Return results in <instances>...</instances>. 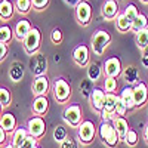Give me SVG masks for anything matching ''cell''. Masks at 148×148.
Wrapping results in <instances>:
<instances>
[{
    "instance_id": "obj_1",
    "label": "cell",
    "mask_w": 148,
    "mask_h": 148,
    "mask_svg": "<svg viewBox=\"0 0 148 148\" xmlns=\"http://www.w3.org/2000/svg\"><path fill=\"white\" fill-rule=\"evenodd\" d=\"M99 136L110 148H114L120 139L119 133L116 132V129L113 126V123H110V121H102L99 125Z\"/></svg>"
},
{
    "instance_id": "obj_2",
    "label": "cell",
    "mask_w": 148,
    "mask_h": 148,
    "mask_svg": "<svg viewBox=\"0 0 148 148\" xmlns=\"http://www.w3.org/2000/svg\"><path fill=\"white\" fill-rule=\"evenodd\" d=\"M111 42V36L105 31V30H98L95 31L93 37H92V51L96 55H102L104 51L107 49V46Z\"/></svg>"
},
{
    "instance_id": "obj_3",
    "label": "cell",
    "mask_w": 148,
    "mask_h": 148,
    "mask_svg": "<svg viewBox=\"0 0 148 148\" xmlns=\"http://www.w3.org/2000/svg\"><path fill=\"white\" fill-rule=\"evenodd\" d=\"M40 40H42L40 30L37 28V27H33V28L30 30V33L25 36V39L22 40V43H24V49L27 51V53L34 55L37 51H39Z\"/></svg>"
},
{
    "instance_id": "obj_4",
    "label": "cell",
    "mask_w": 148,
    "mask_h": 148,
    "mask_svg": "<svg viewBox=\"0 0 148 148\" xmlns=\"http://www.w3.org/2000/svg\"><path fill=\"white\" fill-rule=\"evenodd\" d=\"M53 96H55V99L61 104L67 102L68 98L71 96V86L64 79L55 80V83H53Z\"/></svg>"
},
{
    "instance_id": "obj_5",
    "label": "cell",
    "mask_w": 148,
    "mask_h": 148,
    "mask_svg": "<svg viewBox=\"0 0 148 148\" xmlns=\"http://www.w3.org/2000/svg\"><path fill=\"white\" fill-rule=\"evenodd\" d=\"M27 130H28V135H31L36 139H39L46 132V123L40 116H34L27 123Z\"/></svg>"
},
{
    "instance_id": "obj_6",
    "label": "cell",
    "mask_w": 148,
    "mask_h": 148,
    "mask_svg": "<svg viewBox=\"0 0 148 148\" xmlns=\"http://www.w3.org/2000/svg\"><path fill=\"white\" fill-rule=\"evenodd\" d=\"M30 68L36 77L39 76H46L47 70V58L43 53H34L30 59Z\"/></svg>"
},
{
    "instance_id": "obj_7",
    "label": "cell",
    "mask_w": 148,
    "mask_h": 148,
    "mask_svg": "<svg viewBox=\"0 0 148 148\" xmlns=\"http://www.w3.org/2000/svg\"><path fill=\"white\" fill-rule=\"evenodd\" d=\"M79 141L82 144H92L93 138H95V126L90 120H84L80 123L79 126Z\"/></svg>"
},
{
    "instance_id": "obj_8",
    "label": "cell",
    "mask_w": 148,
    "mask_h": 148,
    "mask_svg": "<svg viewBox=\"0 0 148 148\" xmlns=\"http://www.w3.org/2000/svg\"><path fill=\"white\" fill-rule=\"evenodd\" d=\"M76 18L77 22L82 25H88L92 18V6L88 0H80V3L76 6Z\"/></svg>"
},
{
    "instance_id": "obj_9",
    "label": "cell",
    "mask_w": 148,
    "mask_h": 148,
    "mask_svg": "<svg viewBox=\"0 0 148 148\" xmlns=\"http://www.w3.org/2000/svg\"><path fill=\"white\" fill-rule=\"evenodd\" d=\"M62 119L73 127H79L82 123V108L79 105H70L64 110Z\"/></svg>"
},
{
    "instance_id": "obj_10",
    "label": "cell",
    "mask_w": 148,
    "mask_h": 148,
    "mask_svg": "<svg viewBox=\"0 0 148 148\" xmlns=\"http://www.w3.org/2000/svg\"><path fill=\"white\" fill-rule=\"evenodd\" d=\"M121 62L117 56H111L104 62V73L107 77H119L121 74Z\"/></svg>"
},
{
    "instance_id": "obj_11",
    "label": "cell",
    "mask_w": 148,
    "mask_h": 148,
    "mask_svg": "<svg viewBox=\"0 0 148 148\" xmlns=\"http://www.w3.org/2000/svg\"><path fill=\"white\" fill-rule=\"evenodd\" d=\"M133 99L136 107H142L148 101V88L144 82H138L133 86Z\"/></svg>"
},
{
    "instance_id": "obj_12",
    "label": "cell",
    "mask_w": 148,
    "mask_h": 148,
    "mask_svg": "<svg viewBox=\"0 0 148 148\" xmlns=\"http://www.w3.org/2000/svg\"><path fill=\"white\" fill-rule=\"evenodd\" d=\"M73 59L74 62L80 67H84L86 64L89 62V47L86 45H79L74 47L73 51Z\"/></svg>"
},
{
    "instance_id": "obj_13",
    "label": "cell",
    "mask_w": 148,
    "mask_h": 148,
    "mask_svg": "<svg viewBox=\"0 0 148 148\" xmlns=\"http://www.w3.org/2000/svg\"><path fill=\"white\" fill-rule=\"evenodd\" d=\"M49 90V80L46 76H39L34 79V83H33V93L36 96H46Z\"/></svg>"
},
{
    "instance_id": "obj_14",
    "label": "cell",
    "mask_w": 148,
    "mask_h": 148,
    "mask_svg": "<svg viewBox=\"0 0 148 148\" xmlns=\"http://www.w3.org/2000/svg\"><path fill=\"white\" fill-rule=\"evenodd\" d=\"M102 16L107 19H113L119 16V3L117 0H105L102 5Z\"/></svg>"
},
{
    "instance_id": "obj_15",
    "label": "cell",
    "mask_w": 148,
    "mask_h": 148,
    "mask_svg": "<svg viewBox=\"0 0 148 148\" xmlns=\"http://www.w3.org/2000/svg\"><path fill=\"white\" fill-rule=\"evenodd\" d=\"M104 101H105V92L99 88H95L92 95H90V104H92L93 110L101 113L102 108H104Z\"/></svg>"
},
{
    "instance_id": "obj_16",
    "label": "cell",
    "mask_w": 148,
    "mask_h": 148,
    "mask_svg": "<svg viewBox=\"0 0 148 148\" xmlns=\"http://www.w3.org/2000/svg\"><path fill=\"white\" fill-rule=\"evenodd\" d=\"M116 102H117V95L114 93H105V101H104V111L110 114L111 120L116 119Z\"/></svg>"
},
{
    "instance_id": "obj_17",
    "label": "cell",
    "mask_w": 148,
    "mask_h": 148,
    "mask_svg": "<svg viewBox=\"0 0 148 148\" xmlns=\"http://www.w3.org/2000/svg\"><path fill=\"white\" fill-rule=\"evenodd\" d=\"M49 108V101L46 96H36V99L33 101V113L36 116H43L46 114V111Z\"/></svg>"
},
{
    "instance_id": "obj_18",
    "label": "cell",
    "mask_w": 148,
    "mask_h": 148,
    "mask_svg": "<svg viewBox=\"0 0 148 148\" xmlns=\"http://www.w3.org/2000/svg\"><path fill=\"white\" fill-rule=\"evenodd\" d=\"M113 126H114L116 132L119 133V138H121V139H125L127 132L130 130L129 129V123H127V120L125 117H116L113 120Z\"/></svg>"
},
{
    "instance_id": "obj_19",
    "label": "cell",
    "mask_w": 148,
    "mask_h": 148,
    "mask_svg": "<svg viewBox=\"0 0 148 148\" xmlns=\"http://www.w3.org/2000/svg\"><path fill=\"white\" fill-rule=\"evenodd\" d=\"M120 99L123 101V104L126 105L127 111L129 110H133L135 107H136V105H135V99H133V88H130V86H126V88L121 90Z\"/></svg>"
},
{
    "instance_id": "obj_20",
    "label": "cell",
    "mask_w": 148,
    "mask_h": 148,
    "mask_svg": "<svg viewBox=\"0 0 148 148\" xmlns=\"http://www.w3.org/2000/svg\"><path fill=\"white\" fill-rule=\"evenodd\" d=\"M0 126H2L6 132H14L16 127V119L14 114L10 113H5L0 117Z\"/></svg>"
},
{
    "instance_id": "obj_21",
    "label": "cell",
    "mask_w": 148,
    "mask_h": 148,
    "mask_svg": "<svg viewBox=\"0 0 148 148\" xmlns=\"http://www.w3.org/2000/svg\"><path fill=\"white\" fill-rule=\"evenodd\" d=\"M121 76H123V79H125V82H126L127 84H133V83H138L139 73H138L136 67L129 65V67H126L125 70L121 71Z\"/></svg>"
},
{
    "instance_id": "obj_22",
    "label": "cell",
    "mask_w": 148,
    "mask_h": 148,
    "mask_svg": "<svg viewBox=\"0 0 148 148\" xmlns=\"http://www.w3.org/2000/svg\"><path fill=\"white\" fill-rule=\"evenodd\" d=\"M31 28H33L31 24L27 19H21V21L16 22V25H15V36L18 37L19 40H24V39H25V36L30 33Z\"/></svg>"
},
{
    "instance_id": "obj_23",
    "label": "cell",
    "mask_w": 148,
    "mask_h": 148,
    "mask_svg": "<svg viewBox=\"0 0 148 148\" xmlns=\"http://www.w3.org/2000/svg\"><path fill=\"white\" fill-rule=\"evenodd\" d=\"M24 77V65L21 62H14L9 67V79L12 82H21Z\"/></svg>"
},
{
    "instance_id": "obj_24",
    "label": "cell",
    "mask_w": 148,
    "mask_h": 148,
    "mask_svg": "<svg viewBox=\"0 0 148 148\" xmlns=\"http://www.w3.org/2000/svg\"><path fill=\"white\" fill-rule=\"evenodd\" d=\"M27 136H28V130L24 127H18L14 130V135H12V144L16 148H21V145L27 139Z\"/></svg>"
},
{
    "instance_id": "obj_25",
    "label": "cell",
    "mask_w": 148,
    "mask_h": 148,
    "mask_svg": "<svg viewBox=\"0 0 148 148\" xmlns=\"http://www.w3.org/2000/svg\"><path fill=\"white\" fill-rule=\"evenodd\" d=\"M14 14V5L10 0H2L0 2V18L2 19H9Z\"/></svg>"
},
{
    "instance_id": "obj_26",
    "label": "cell",
    "mask_w": 148,
    "mask_h": 148,
    "mask_svg": "<svg viewBox=\"0 0 148 148\" xmlns=\"http://www.w3.org/2000/svg\"><path fill=\"white\" fill-rule=\"evenodd\" d=\"M144 28H148V18H147V15L139 14V15L136 16V19L132 22V30H133L135 33H138V31H141V30H144Z\"/></svg>"
},
{
    "instance_id": "obj_27",
    "label": "cell",
    "mask_w": 148,
    "mask_h": 148,
    "mask_svg": "<svg viewBox=\"0 0 148 148\" xmlns=\"http://www.w3.org/2000/svg\"><path fill=\"white\" fill-rule=\"evenodd\" d=\"M116 27H117L119 31L126 33V31L132 30V22L125 16V14H120V15L117 16V21H116Z\"/></svg>"
},
{
    "instance_id": "obj_28",
    "label": "cell",
    "mask_w": 148,
    "mask_h": 148,
    "mask_svg": "<svg viewBox=\"0 0 148 148\" xmlns=\"http://www.w3.org/2000/svg\"><path fill=\"white\" fill-rule=\"evenodd\" d=\"M101 73H102V70H101V65L98 64V62H92V64H89V67H88V79L89 80H92L93 83L101 77Z\"/></svg>"
},
{
    "instance_id": "obj_29",
    "label": "cell",
    "mask_w": 148,
    "mask_h": 148,
    "mask_svg": "<svg viewBox=\"0 0 148 148\" xmlns=\"http://www.w3.org/2000/svg\"><path fill=\"white\" fill-rule=\"evenodd\" d=\"M92 84H93V82L89 80V79H84V80L80 83V92H82V95H83L84 98H90V95H92V92H93Z\"/></svg>"
},
{
    "instance_id": "obj_30",
    "label": "cell",
    "mask_w": 148,
    "mask_h": 148,
    "mask_svg": "<svg viewBox=\"0 0 148 148\" xmlns=\"http://www.w3.org/2000/svg\"><path fill=\"white\" fill-rule=\"evenodd\" d=\"M136 45L141 49L148 46V28H144V30L136 33Z\"/></svg>"
},
{
    "instance_id": "obj_31",
    "label": "cell",
    "mask_w": 148,
    "mask_h": 148,
    "mask_svg": "<svg viewBox=\"0 0 148 148\" xmlns=\"http://www.w3.org/2000/svg\"><path fill=\"white\" fill-rule=\"evenodd\" d=\"M117 89V80L116 77H105L104 80V90L105 93H113Z\"/></svg>"
},
{
    "instance_id": "obj_32",
    "label": "cell",
    "mask_w": 148,
    "mask_h": 148,
    "mask_svg": "<svg viewBox=\"0 0 148 148\" xmlns=\"http://www.w3.org/2000/svg\"><path fill=\"white\" fill-rule=\"evenodd\" d=\"M67 136H68V135H67V129H65L64 126L59 125V126H56V127L53 129V139H55L56 142L61 144Z\"/></svg>"
},
{
    "instance_id": "obj_33",
    "label": "cell",
    "mask_w": 148,
    "mask_h": 148,
    "mask_svg": "<svg viewBox=\"0 0 148 148\" xmlns=\"http://www.w3.org/2000/svg\"><path fill=\"white\" fill-rule=\"evenodd\" d=\"M123 14H125V16H126L130 22H133L135 19H136V16L139 15V12H138L136 6L130 3V5H127V8L125 9V12H123Z\"/></svg>"
},
{
    "instance_id": "obj_34",
    "label": "cell",
    "mask_w": 148,
    "mask_h": 148,
    "mask_svg": "<svg viewBox=\"0 0 148 148\" xmlns=\"http://www.w3.org/2000/svg\"><path fill=\"white\" fill-rule=\"evenodd\" d=\"M12 39V30L8 25H2L0 27V42L2 43H8Z\"/></svg>"
},
{
    "instance_id": "obj_35",
    "label": "cell",
    "mask_w": 148,
    "mask_h": 148,
    "mask_svg": "<svg viewBox=\"0 0 148 148\" xmlns=\"http://www.w3.org/2000/svg\"><path fill=\"white\" fill-rule=\"evenodd\" d=\"M10 101H12L10 92H9L6 88H0V105L6 107V105L10 104Z\"/></svg>"
},
{
    "instance_id": "obj_36",
    "label": "cell",
    "mask_w": 148,
    "mask_h": 148,
    "mask_svg": "<svg viewBox=\"0 0 148 148\" xmlns=\"http://www.w3.org/2000/svg\"><path fill=\"white\" fill-rule=\"evenodd\" d=\"M33 3L31 0H16V9L21 12V14H27V12L31 9Z\"/></svg>"
},
{
    "instance_id": "obj_37",
    "label": "cell",
    "mask_w": 148,
    "mask_h": 148,
    "mask_svg": "<svg viewBox=\"0 0 148 148\" xmlns=\"http://www.w3.org/2000/svg\"><path fill=\"white\" fill-rule=\"evenodd\" d=\"M125 142H126L127 145H130V147L136 145V144H138V133L130 129V130L127 132V135H126V138H125Z\"/></svg>"
},
{
    "instance_id": "obj_38",
    "label": "cell",
    "mask_w": 148,
    "mask_h": 148,
    "mask_svg": "<svg viewBox=\"0 0 148 148\" xmlns=\"http://www.w3.org/2000/svg\"><path fill=\"white\" fill-rule=\"evenodd\" d=\"M126 111H127L126 105L123 104V101L120 99V96H117V102H116V114H117V117H123L126 114Z\"/></svg>"
},
{
    "instance_id": "obj_39",
    "label": "cell",
    "mask_w": 148,
    "mask_h": 148,
    "mask_svg": "<svg viewBox=\"0 0 148 148\" xmlns=\"http://www.w3.org/2000/svg\"><path fill=\"white\" fill-rule=\"evenodd\" d=\"M59 148H79V144L76 139H73L71 136H67L62 142L59 144Z\"/></svg>"
},
{
    "instance_id": "obj_40",
    "label": "cell",
    "mask_w": 148,
    "mask_h": 148,
    "mask_svg": "<svg viewBox=\"0 0 148 148\" xmlns=\"http://www.w3.org/2000/svg\"><path fill=\"white\" fill-rule=\"evenodd\" d=\"M51 40H52V43H55V45H58V43L62 42V33H61L59 28H53V30H52V33H51Z\"/></svg>"
},
{
    "instance_id": "obj_41",
    "label": "cell",
    "mask_w": 148,
    "mask_h": 148,
    "mask_svg": "<svg viewBox=\"0 0 148 148\" xmlns=\"http://www.w3.org/2000/svg\"><path fill=\"white\" fill-rule=\"evenodd\" d=\"M36 147H37V139L33 138L31 135H28L27 139L24 141V144L21 145V148H36Z\"/></svg>"
},
{
    "instance_id": "obj_42",
    "label": "cell",
    "mask_w": 148,
    "mask_h": 148,
    "mask_svg": "<svg viewBox=\"0 0 148 148\" xmlns=\"http://www.w3.org/2000/svg\"><path fill=\"white\" fill-rule=\"evenodd\" d=\"M31 3H33V6H34L37 10H42V9H45V8L47 6L49 0H31Z\"/></svg>"
},
{
    "instance_id": "obj_43",
    "label": "cell",
    "mask_w": 148,
    "mask_h": 148,
    "mask_svg": "<svg viewBox=\"0 0 148 148\" xmlns=\"http://www.w3.org/2000/svg\"><path fill=\"white\" fill-rule=\"evenodd\" d=\"M8 45L6 43H2L0 42V62H2V61L6 58V55H8Z\"/></svg>"
},
{
    "instance_id": "obj_44",
    "label": "cell",
    "mask_w": 148,
    "mask_h": 148,
    "mask_svg": "<svg viewBox=\"0 0 148 148\" xmlns=\"http://www.w3.org/2000/svg\"><path fill=\"white\" fill-rule=\"evenodd\" d=\"M141 62L144 67H148V46L142 49V58H141Z\"/></svg>"
},
{
    "instance_id": "obj_45",
    "label": "cell",
    "mask_w": 148,
    "mask_h": 148,
    "mask_svg": "<svg viewBox=\"0 0 148 148\" xmlns=\"http://www.w3.org/2000/svg\"><path fill=\"white\" fill-rule=\"evenodd\" d=\"M6 130L2 127V126H0V145H2V144H5V141H6Z\"/></svg>"
},
{
    "instance_id": "obj_46",
    "label": "cell",
    "mask_w": 148,
    "mask_h": 148,
    "mask_svg": "<svg viewBox=\"0 0 148 148\" xmlns=\"http://www.w3.org/2000/svg\"><path fill=\"white\" fill-rule=\"evenodd\" d=\"M64 2L68 3V5H71V6H77L80 3V0H64Z\"/></svg>"
},
{
    "instance_id": "obj_47",
    "label": "cell",
    "mask_w": 148,
    "mask_h": 148,
    "mask_svg": "<svg viewBox=\"0 0 148 148\" xmlns=\"http://www.w3.org/2000/svg\"><path fill=\"white\" fill-rule=\"evenodd\" d=\"M144 138H145V141L148 142V123H147V126H145V129H144Z\"/></svg>"
},
{
    "instance_id": "obj_48",
    "label": "cell",
    "mask_w": 148,
    "mask_h": 148,
    "mask_svg": "<svg viewBox=\"0 0 148 148\" xmlns=\"http://www.w3.org/2000/svg\"><path fill=\"white\" fill-rule=\"evenodd\" d=\"M3 148H16V147H15L14 144H8V145H5Z\"/></svg>"
},
{
    "instance_id": "obj_49",
    "label": "cell",
    "mask_w": 148,
    "mask_h": 148,
    "mask_svg": "<svg viewBox=\"0 0 148 148\" xmlns=\"http://www.w3.org/2000/svg\"><path fill=\"white\" fill-rule=\"evenodd\" d=\"M0 117H2V105H0Z\"/></svg>"
},
{
    "instance_id": "obj_50",
    "label": "cell",
    "mask_w": 148,
    "mask_h": 148,
    "mask_svg": "<svg viewBox=\"0 0 148 148\" xmlns=\"http://www.w3.org/2000/svg\"><path fill=\"white\" fill-rule=\"evenodd\" d=\"M142 2H144V3H148V0H142Z\"/></svg>"
},
{
    "instance_id": "obj_51",
    "label": "cell",
    "mask_w": 148,
    "mask_h": 148,
    "mask_svg": "<svg viewBox=\"0 0 148 148\" xmlns=\"http://www.w3.org/2000/svg\"><path fill=\"white\" fill-rule=\"evenodd\" d=\"M36 148H40V147H39V145H37V147H36Z\"/></svg>"
}]
</instances>
